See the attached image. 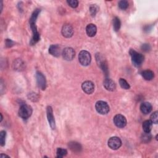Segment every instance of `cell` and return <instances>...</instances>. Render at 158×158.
<instances>
[{
	"mask_svg": "<svg viewBox=\"0 0 158 158\" xmlns=\"http://www.w3.org/2000/svg\"><path fill=\"white\" fill-rule=\"evenodd\" d=\"M133 64L136 67L140 66L144 61V56L142 54L137 53L134 50L131 49L129 51Z\"/></svg>",
	"mask_w": 158,
	"mask_h": 158,
	"instance_id": "obj_1",
	"label": "cell"
},
{
	"mask_svg": "<svg viewBox=\"0 0 158 158\" xmlns=\"http://www.w3.org/2000/svg\"><path fill=\"white\" fill-rule=\"evenodd\" d=\"M92 58L89 52L87 51H81L78 54V60L80 63L83 66L88 65L90 63Z\"/></svg>",
	"mask_w": 158,
	"mask_h": 158,
	"instance_id": "obj_2",
	"label": "cell"
},
{
	"mask_svg": "<svg viewBox=\"0 0 158 158\" xmlns=\"http://www.w3.org/2000/svg\"><path fill=\"white\" fill-rule=\"evenodd\" d=\"M32 114V108L30 105H23L21 106L19 115L21 117L24 119H27L30 117V115Z\"/></svg>",
	"mask_w": 158,
	"mask_h": 158,
	"instance_id": "obj_3",
	"label": "cell"
},
{
	"mask_svg": "<svg viewBox=\"0 0 158 158\" xmlns=\"http://www.w3.org/2000/svg\"><path fill=\"white\" fill-rule=\"evenodd\" d=\"M95 108L97 112L102 115L107 114L109 111V106L107 105V103L102 101H99L97 102L96 103Z\"/></svg>",
	"mask_w": 158,
	"mask_h": 158,
	"instance_id": "obj_4",
	"label": "cell"
},
{
	"mask_svg": "<svg viewBox=\"0 0 158 158\" xmlns=\"http://www.w3.org/2000/svg\"><path fill=\"white\" fill-rule=\"evenodd\" d=\"M122 145L121 139L117 137H113L109 138L108 140L109 147L113 150L118 149Z\"/></svg>",
	"mask_w": 158,
	"mask_h": 158,
	"instance_id": "obj_5",
	"label": "cell"
},
{
	"mask_svg": "<svg viewBox=\"0 0 158 158\" xmlns=\"http://www.w3.org/2000/svg\"><path fill=\"white\" fill-rule=\"evenodd\" d=\"M114 123L119 128H124L127 125V119L122 114H117L114 117Z\"/></svg>",
	"mask_w": 158,
	"mask_h": 158,
	"instance_id": "obj_6",
	"label": "cell"
},
{
	"mask_svg": "<svg viewBox=\"0 0 158 158\" xmlns=\"http://www.w3.org/2000/svg\"><path fill=\"white\" fill-rule=\"evenodd\" d=\"M63 58L66 60H72L74 58L75 55V52L74 50L72 48H65L62 53Z\"/></svg>",
	"mask_w": 158,
	"mask_h": 158,
	"instance_id": "obj_7",
	"label": "cell"
},
{
	"mask_svg": "<svg viewBox=\"0 0 158 158\" xmlns=\"http://www.w3.org/2000/svg\"><path fill=\"white\" fill-rule=\"evenodd\" d=\"M36 82H37L38 86L42 90H44L46 87V81L45 76L40 72H37L36 74Z\"/></svg>",
	"mask_w": 158,
	"mask_h": 158,
	"instance_id": "obj_8",
	"label": "cell"
},
{
	"mask_svg": "<svg viewBox=\"0 0 158 158\" xmlns=\"http://www.w3.org/2000/svg\"><path fill=\"white\" fill-rule=\"evenodd\" d=\"M46 114H47V118L48 122L52 129H55L56 124H55V120L53 115V109L51 106H48L46 109Z\"/></svg>",
	"mask_w": 158,
	"mask_h": 158,
	"instance_id": "obj_9",
	"label": "cell"
},
{
	"mask_svg": "<svg viewBox=\"0 0 158 158\" xmlns=\"http://www.w3.org/2000/svg\"><path fill=\"white\" fill-rule=\"evenodd\" d=\"M82 88L85 93L90 95L92 94L95 90L94 83L91 81H85L82 85Z\"/></svg>",
	"mask_w": 158,
	"mask_h": 158,
	"instance_id": "obj_10",
	"label": "cell"
},
{
	"mask_svg": "<svg viewBox=\"0 0 158 158\" xmlns=\"http://www.w3.org/2000/svg\"><path fill=\"white\" fill-rule=\"evenodd\" d=\"M62 34L65 38H70L74 34V29L69 24L64 25L62 28Z\"/></svg>",
	"mask_w": 158,
	"mask_h": 158,
	"instance_id": "obj_11",
	"label": "cell"
},
{
	"mask_svg": "<svg viewBox=\"0 0 158 158\" xmlns=\"http://www.w3.org/2000/svg\"><path fill=\"white\" fill-rule=\"evenodd\" d=\"M49 53L54 57H59L62 52L61 48L58 45H52L49 48Z\"/></svg>",
	"mask_w": 158,
	"mask_h": 158,
	"instance_id": "obj_12",
	"label": "cell"
},
{
	"mask_svg": "<svg viewBox=\"0 0 158 158\" xmlns=\"http://www.w3.org/2000/svg\"><path fill=\"white\" fill-rule=\"evenodd\" d=\"M103 85H104L105 88L107 90L111 91V92L114 91L115 90V88H116L115 82L112 80H111V78H106L104 81V83H103Z\"/></svg>",
	"mask_w": 158,
	"mask_h": 158,
	"instance_id": "obj_13",
	"label": "cell"
},
{
	"mask_svg": "<svg viewBox=\"0 0 158 158\" xmlns=\"http://www.w3.org/2000/svg\"><path fill=\"white\" fill-rule=\"evenodd\" d=\"M86 32L88 36L93 37L95 36L97 32V28L93 23H90L86 27Z\"/></svg>",
	"mask_w": 158,
	"mask_h": 158,
	"instance_id": "obj_14",
	"label": "cell"
},
{
	"mask_svg": "<svg viewBox=\"0 0 158 158\" xmlns=\"http://www.w3.org/2000/svg\"><path fill=\"white\" fill-rule=\"evenodd\" d=\"M152 109H153V107H152L151 104L148 102H143L140 106L141 112L144 114H148L150 113L152 111Z\"/></svg>",
	"mask_w": 158,
	"mask_h": 158,
	"instance_id": "obj_15",
	"label": "cell"
},
{
	"mask_svg": "<svg viewBox=\"0 0 158 158\" xmlns=\"http://www.w3.org/2000/svg\"><path fill=\"white\" fill-rule=\"evenodd\" d=\"M69 148L74 153H78L80 152L82 150V146L80 143H78L75 142H70L69 144Z\"/></svg>",
	"mask_w": 158,
	"mask_h": 158,
	"instance_id": "obj_16",
	"label": "cell"
},
{
	"mask_svg": "<svg viewBox=\"0 0 158 158\" xmlns=\"http://www.w3.org/2000/svg\"><path fill=\"white\" fill-rule=\"evenodd\" d=\"M142 75L146 80H151L154 78V72L150 70H146L142 72Z\"/></svg>",
	"mask_w": 158,
	"mask_h": 158,
	"instance_id": "obj_17",
	"label": "cell"
},
{
	"mask_svg": "<svg viewBox=\"0 0 158 158\" xmlns=\"http://www.w3.org/2000/svg\"><path fill=\"white\" fill-rule=\"evenodd\" d=\"M152 127H153V123L149 120L144 121L142 125L143 130L145 133H149L152 129Z\"/></svg>",
	"mask_w": 158,
	"mask_h": 158,
	"instance_id": "obj_18",
	"label": "cell"
},
{
	"mask_svg": "<svg viewBox=\"0 0 158 158\" xmlns=\"http://www.w3.org/2000/svg\"><path fill=\"white\" fill-rule=\"evenodd\" d=\"M40 13V9H36L32 14L31 17L30 19V24H36V21L37 19L39 13Z\"/></svg>",
	"mask_w": 158,
	"mask_h": 158,
	"instance_id": "obj_19",
	"label": "cell"
},
{
	"mask_svg": "<svg viewBox=\"0 0 158 158\" xmlns=\"http://www.w3.org/2000/svg\"><path fill=\"white\" fill-rule=\"evenodd\" d=\"M120 21L118 17H115L113 19V28L115 32H117L119 30L120 28Z\"/></svg>",
	"mask_w": 158,
	"mask_h": 158,
	"instance_id": "obj_20",
	"label": "cell"
},
{
	"mask_svg": "<svg viewBox=\"0 0 158 158\" xmlns=\"http://www.w3.org/2000/svg\"><path fill=\"white\" fill-rule=\"evenodd\" d=\"M119 84L120 87L125 90H129L130 87L129 83L127 82L124 78H120L119 80Z\"/></svg>",
	"mask_w": 158,
	"mask_h": 158,
	"instance_id": "obj_21",
	"label": "cell"
},
{
	"mask_svg": "<svg viewBox=\"0 0 158 158\" xmlns=\"http://www.w3.org/2000/svg\"><path fill=\"white\" fill-rule=\"evenodd\" d=\"M56 153H57V157L61 158L67 155V154H68V151H67V150L65 149L59 148H58Z\"/></svg>",
	"mask_w": 158,
	"mask_h": 158,
	"instance_id": "obj_22",
	"label": "cell"
},
{
	"mask_svg": "<svg viewBox=\"0 0 158 158\" xmlns=\"http://www.w3.org/2000/svg\"><path fill=\"white\" fill-rule=\"evenodd\" d=\"M119 7L120 9L122 10H125L129 7V3L127 1H125V0H122V1H120L118 3Z\"/></svg>",
	"mask_w": 158,
	"mask_h": 158,
	"instance_id": "obj_23",
	"label": "cell"
},
{
	"mask_svg": "<svg viewBox=\"0 0 158 158\" xmlns=\"http://www.w3.org/2000/svg\"><path fill=\"white\" fill-rule=\"evenodd\" d=\"M98 10L99 8L98 7V6H96V4H92L90 6V12L91 15L92 16H95L96 14L98 13Z\"/></svg>",
	"mask_w": 158,
	"mask_h": 158,
	"instance_id": "obj_24",
	"label": "cell"
},
{
	"mask_svg": "<svg viewBox=\"0 0 158 158\" xmlns=\"http://www.w3.org/2000/svg\"><path fill=\"white\" fill-rule=\"evenodd\" d=\"M158 112L155 111L153 114H151L150 117V120L152 122V123H154L155 124H157L158 122Z\"/></svg>",
	"mask_w": 158,
	"mask_h": 158,
	"instance_id": "obj_25",
	"label": "cell"
},
{
	"mask_svg": "<svg viewBox=\"0 0 158 158\" xmlns=\"http://www.w3.org/2000/svg\"><path fill=\"white\" fill-rule=\"evenodd\" d=\"M6 135V133L5 131H1L0 132V142H1V147H4L5 145Z\"/></svg>",
	"mask_w": 158,
	"mask_h": 158,
	"instance_id": "obj_26",
	"label": "cell"
},
{
	"mask_svg": "<svg viewBox=\"0 0 158 158\" xmlns=\"http://www.w3.org/2000/svg\"><path fill=\"white\" fill-rule=\"evenodd\" d=\"M151 135L149 133H145L144 134L142 135V139L143 140V142H145V143H147V142H149L150 140H151Z\"/></svg>",
	"mask_w": 158,
	"mask_h": 158,
	"instance_id": "obj_27",
	"label": "cell"
},
{
	"mask_svg": "<svg viewBox=\"0 0 158 158\" xmlns=\"http://www.w3.org/2000/svg\"><path fill=\"white\" fill-rule=\"evenodd\" d=\"M67 3H68L69 6L73 8H77L78 5V1L77 0H68Z\"/></svg>",
	"mask_w": 158,
	"mask_h": 158,
	"instance_id": "obj_28",
	"label": "cell"
},
{
	"mask_svg": "<svg viewBox=\"0 0 158 158\" xmlns=\"http://www.w3.org/2000/svg\"><path fill=\"white\" fill-rule=\"evenodd\" d=\"M142 49L144 51H148L151 50V46L149 44H143L142 46Z\"/></svg>",
	"mask_w": 158,
	"mask_h": 158,
	"instance_id": "obj_29",
	"label": "cell"
},
{
	"mask_svg": "<svg viewBox=\"0 0 158 158\" xmlns=\"http://www.w3.org/2000/svg\"><path fill=\"white\" fill-rule=\"evenodd\" d=\"M6 47L8 48H9V47H11L12 46H13L14 43V42L12 41L11 40H9V39H6Z\"/></svg>",
	"mask_w": 158,
	"mask_h": 158,
	"instance_id": "obj_30",
	"label": "cell"
},
{
	"mask_svg": "<svg viewBox=\"0 0 158 158\" xmlns=\"http://www.w3.org/2000/svg\"><path fill=\"white\" fill-rule=\"evenodd\" d=\"M9 157L8 156H7V155H4V154H1V158H3V157Z\"/></svg>",
	"mask_w": 158,
	"mask_h": 158,
	"instance_id": "obj_31",
	"label": "cell"
},
{
	"mask_svg": "<svg viewBox=\"0 0 158 158\" xmlns=\"http://www.w3.org/2000/svg\"><path fill=\"white\" fill-rule=\"evenodd\" d=\"M0 115H1V122L2 120H3V115H2V114H1Z\"/></svg>",
	"mask_w": 158,
	"mask_h": 158,
	"instance_id": "obj_32",
	"label": "cell"
}]
</instances>
